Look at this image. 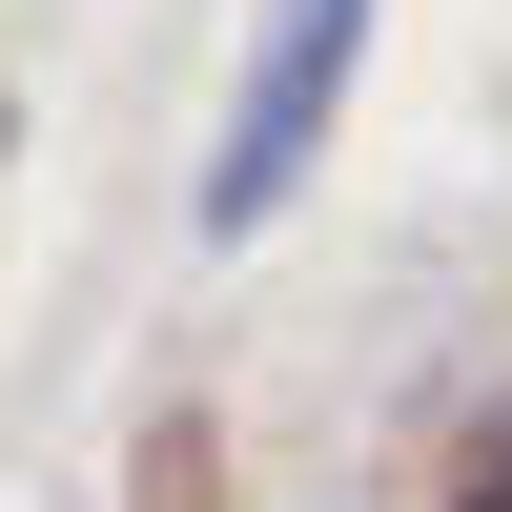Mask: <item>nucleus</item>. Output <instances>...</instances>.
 Masks as SVG:
<instances>
[{
  "instance_id": "f257e3e1",
  "label": "nucleus",
  "mask_w": 512,
  "mask_h": 512,
  "mask_svg": "<svg viewBox=\"0 0 512 512\" xmlns=\"http://www.w3.org/2000/svg\"><path fill=\"white\" fill-rule=\"evenodd\" d=\"M349 41H369V0H287V21H267V62H246V123H226V164H205V226H267V205L308 185Z\"/></svg>"
}]
</instances>
